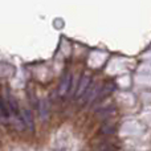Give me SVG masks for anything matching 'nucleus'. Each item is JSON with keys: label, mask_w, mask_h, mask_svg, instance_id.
<instances>
[{"label": "nucleus", "mask_w": 151, "mask_h": 151, "mask_svg": "<svg viewBox=\"0 0 151 151\" xmlns=\"http://www.w3.org/2000/svg\"><path fill=\"white\" fill-rule=\"evenodd\" d=\"M90 86V77L88 74H83L82 77L80 78L78 81V85H77V89H76V98H82V96L85 94V91L88 90V88Z\"/></svg>", "instance_id": "1"}, {"label": "nucleus", "mask_w": 151, "mask_h": 151, "mask_svg": "<svg viewBox=\"0 0 151 151\" xmlns=\"http://www.w3.org/2000/svg\"><path fill=\"white\" fill-rule=\"evenodd\" d=\"M70 85H72V74L69 72H66L63 76V78L60 81V85H58V96H61V97L66 96L69 89H70Z\"/></svg>", "instance_id": "2"}, {"label": "nucleus", "mask_w": 151, "mask_h": 151, "mask_svg": "<svg viewBox=\"0 0 151 151\" xmlns=\"http://www.w3.org/2000/svg\"><path fill=\"white\" fill-rule=\"evenodd\" d=\"M23 123L29 131H33L35 130V119H33V114H32V110L29 107L24 106L23 107Z\"/></svg>", "instance_id": "3"}, {"label": "nucleus", "mask_w": 151, "mask_h": 151, "mask_svg": "<svg viewBox=\"0 0 151 151\" xmlns=\"http://www.w3.org/2000/svg\"><path fill=\"white\" fill-rule=\"evenodd\" d=\"M114 90V85L113 83H105V85L101 86V89H99L98 91V96H97V98L94 99V102H99L102 101V99H105L107 96H110L111 94V91Z\"/></svg>", "instance_id": "4"}, {"label": "nucleus", "mask_w": 151, "mask_h": 151, "mask_svg": "<svg viewBox=\"0 0 151 151\" xmlns=\"http://www.w3.org/2000/svg\"><path fill=\"white\" fill-rule=\"evenodd\" d=\"M40 107V117L42 121H47L49 118V104H48L47 99H41L39 104Z\"/></svg>", "instance_id": "5"}, {"label": "nucleus", "mask_w": 151, "mask_h": 151, "mask_svg": "<svg viewBox=\"0 0 151 151\" xmlns=\"http://www.w3.org/2000/svg\"><path fill=\"white\" fill-rule=\"evenodd\" d=\"M118 149L110 142H102L94 149V151H117Z\"/></svg>", "instance_id": "6"}, {"label": "nucleus", "mask_w": 151, "mask_h": 151, "mask_svg": "<svg viewBox=\"0 0 151 151\" xmlns=\"http://www.w3.org/2000/svg\"><path fill=\"white\" fill-rule=\"evenodd\" d=\"M0 109H1V118H3V121H8L11 118V110H9V107H8V104H7V101H5V98H3V102H1Z\"/></svg>", "instance_id": "7"}, {"label": "nucleus", "mask_w": 151, "mask_h": 151, "mask_svg": "<svg viewBox=\"0 0 151 151\" xmlns=\"http://www.w3.org/2000/svg\"><path fill=\"white\" fill-rule=\"evenodd\" d=\"M114 131H115V127L111 123H105L101 127V134H104V135H111V134H114Z\"/></svg>", "instance_id": "8"}, {"label": "nucleus", "mask_w": 151, "mask_h": 151, "mask_svg": "<svg viewBox=\"0 0 151 151\" xmlns=\"http://www.w3.org/2000/svg\"><path fill=\"white\" fill-rule=\"evenodd\" d=\"M115 113V107L113 106H109V107H105L104 110H101L99 111V117L101 118H110L113 114Z\"/></svg>", "instance_id": "9"}]
</instances>
